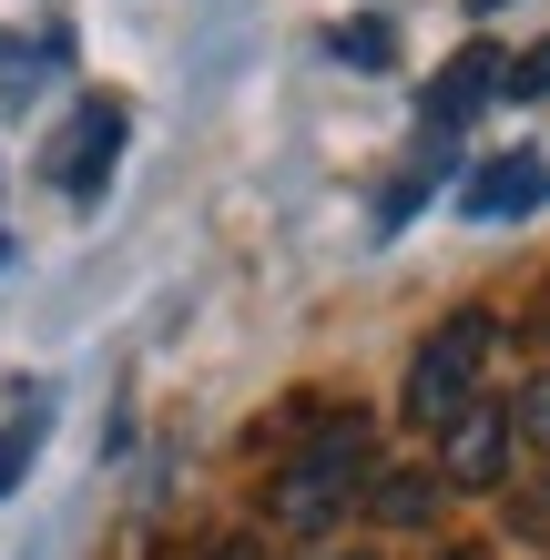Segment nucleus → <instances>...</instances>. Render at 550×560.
Here are the masks:
<instances>
[{
  "label": "nucleus",
  "instance_id": "1",
  "mask_svg": "<svg viewBox=\"0 0 550 560\" xmlns=\"http://www.w3.org/2000/svg\"><path fill=\"white\" fill-rule=\"evenodd\" d=\"M367 479H377V439L358 408H327V428L266 479V520L285 540H327L347 510H367Z\"/></svg>",
  "mask_w": 550,
  "mask_h": 560
},
{
  "label": "nucleus",
  "instance_id": "2",
  "mask_svg": "<svg viewBox=\"0 0 550 560\" xmlns=\"http://www.w3.org/2000/svg\"><path fill=\"white\" fill-rule=\"evenodd\" d=\"M490 357H500V316L490 306H459L429 326V347L408 357V428H448L459 408H479V387H490Z\"/></svg>",
  "mask_w": 550,
  "mask_h": 560
},
{
  "label": "nucleus",
  "instance_id": "3",
  "mask_svg": "<svg viewBox=\"0 0 550 560\" xmlns=\"http://www.w3.org/2000/svg\"><path fill=\"white\" fill-rule=\"evenodd\" d=\"M510 469H520V418L500 398H479L438 428V489H510Z\"/></svg>",
  "mask_w": 550,
  "mask_h": 560
},
{
  "label": "nucleus",
  "instance_id": "4",
  "mask_svg": "<svg viewBox=\"0 0 550 560\" xmlns=\"http://www.w3.org/2000/svg\"><path fill=\"white\" fill-rule=\"evenodd\" d=\"M113 163H122V103H82L61 122V143H51V184L72 194V205H103Z\"/></svg>",
  "mask_w": 550,
  "mask_h": 560
},
{
  "label": "nucleus",
  "instance_id": "5",
  "mask_svg": "<svg viewBox=\"0 0 550 560\" xmlns=\"http://www.w3.org/2000/svg\"><path fill=\"white\" fill-rule=\"evenodd\" d=\"M550 205V163L540 153H500V163H479V174L459 184V214L469 224H520Z\"/></svg>",
  "mask_w": 550,
  "mask_h": 560
},
{
  "label": "nucleus",
  "instance_id": "6",
  "mask_svg": "<svg viewBox=\"0 0 550 560\" xmlns=\"http://www.w3.org/2000/svg\"><path fill=\"white\" fill-rule=\"evenodd\" d=\"M500 92H510V51H490V42L448 51V72L429 82V133H459V122H469L479 103H500Z\"/></svg>",
  "mask_w": 550,
  "mask_h": 560
},
{
  "label": "nucleus",
  "instance_id": "7",
  "mask_svg": "<svg viewBox=\"0 0 550 560\" xmlns=\"http://www.w3.org/2000/svg\"><path fill=\"white\" fill-rule=\"evenodd\" d=\"M438 500H448L438 469H377L367 479V520H377V530H429Z\"/></svg>",
  "mask_w": 550,
  "mask_h": 560
},
{
  "label": "nucleus",
  "instance_id": "8",
  "mask_svg": "<svg viewBox=\"0 0 550 560\" xmlns=\"http://www.w3.org/2000/svg\"><path fill=\"white\" fill-rule=\"evenodd\" d=\"M42 82H51V51H42V42H21V31H0V113H21Z\"/></svg>",
  "mask_w": 550,
  "mask_h": 560
},
{
  "label": "nucleus",
  "instance_id": "9",
  "mask_svg": "<svg viewBox=\"0 0 550 560\" xmlns=\"http://www.w3.org/2000/svg\"><path fill=\"white\" fill-rule=\"evenodd\" d=\"M31 448H42V418H11V428H0V500H11V489H21Z\"/></svg>",
  "mask_w": 550,
  "mask_h": 560
},
{
  "label": "nucleus",
  "instance_id": "10",
  "mask_svg": "<svg viewBox=\"0 0 550 560\" xmlns=\"http://www.w3.org/2000/svg\"><path fill=\"white\" fill-rule=\"evenodd\" d=\"M510 418H520V439H530V448H550V368L520 387V398H510Z\"/></svg>",
  "mask_w": 550,
  "mask_h": 560
},
{
  "label": "nucleus",
  "instance_id": "11",
  "mask_svg": "<svg viewBox=\"0 0 550 560\" xmlns=\"http://www.w3.org/2000/svg\"><path fill=\"white\" fill-rule=\"evenodd\" d=\"M510 103H550V42L510 61Z\"/></svg>",
  "mask_w": 550,
  "mask_h": 560
},
{
  "label": "nucleus",
  "instance_id": "12",
  "mask_svg": "<svg viewBox=\"0 0 550 560\" xmlns=\"http://www.w3.org/2000/svg\"><path fill=\"white\" fill-rule=\"evenodd\" d=\"M520 530H530V540H550V489H520Z\"/></svg>",
  "mask_w": 550,
  "mask_h": 560
},
{
  "label": "nucleus",
  "instance_id": "13",
  "mask_svg": "<svg viewBox=\"0 0 550 560\" xmlns=\"http://www.w3.org/2000/svg\"><path fill=\"white\" fill-rule=\"evenodd\" d=\"M204 560H266V550H255V540H214Z\"/></svg>",
  "mask_w": 550,
  "mask_h": 560
},
{
  "label": "nucleus",
  "instance_id": "14",
  "mask_svg": "<svg viewBox=\"0 0 550 560\" xmlns=\"http://www.w3.org/2000/svg\"><path fill=\"white\" fill-rule=\"evenodd\" d=\"M530 337H550V295H540V316H530Z\"/></svg>",
  "mask_w": 550,
  "mask_h": 560
},
{
  "label": "nucleus",
  "instance_id": "15",
  "mask_svg": "<svg viewBox=\"0 0 550 560\" xmlns=\"http://www.w3.org/2000/svg\"><path fill=\"white\" fill-rule=\"evenodd\" d=\"M438 560H479V550H438Z\"/></svg>",
  "mask_w": 550,
  "mask_h": 560
},
{
  "label": "nucleus",
  "instance_id": "16",
  "mask_svg": "<svg viewBox=\"0 0 550 560\" xmlns=\"http://www.w3.org/2000/svg\"><path fill=\"white\" fill-rule=\"evenodd\" d=\"M479 11H500V0H479Z\"/></svg>",
  "mask_w": 550,
  "mask_h": 560
},
{
  "label": "nucleus",
  "instance_id": "17",
  "mask_svg": "<svg viewBox=\"0 0 550 560\" xmlns=\"http://www.w3.org/2000/svg\"><path fill=\"white\" fill-rule=\"evenodd\" d=\"M347 560H367V550H347Z\"/></svg>",
  "mask_w": 550,
  "mask_h": 560
},
{
  "label": "nucleus",
  "instance_id": "18",
  "mask_svg": "<svg viewBox=\"0 0 550 560\" xmlns=\"http://www.w3.org/2000/svg\"><path fill=\"white\" fill-rule=\"evenodd\" d=\"M0 255H11V245H0Z\"/></svg>",
  "mask_w": 550,
  "mask_h": 560
}]
</instances>
